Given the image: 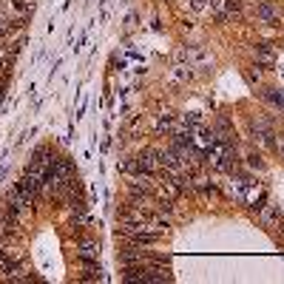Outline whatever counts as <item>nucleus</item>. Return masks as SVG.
I'll use <instances>...</instances> for the list:
<instances>
[{
  "instance_id": "nucleus-4",
  "label": "nucleus",
  "mask_w": 284,
  "mask_h": 284,
  "mask_svg": "<svg viewBox=\"0 0 284 284\" xmlns=\"http://www.w3.org/2000/svg\"><path fill=\"white\" fill-rule=\"evenodd\" d=\"M264 100L278 105V108H284V91L281 88H264Z\"/></svg>"
},
{
  "instance_id": "nucleus-7",
  "label": "nucleus",
  "mask_w": 284,
  "mask_h": 284,
  "mask_svg": "<svg viewBox=\"0 0 284 284\" xmlns=\"http://www.w3.org/2000/svg\"><path fill=\"white\" fill-rule=\"evenodd\" d=\"M247 162H250V165H253V168H261V159H259V157H256V154H253V157H247Z\"/></svg>"
},
{
  "instance_id": "nucleus-1",
  "label": "nucleus",
  "mask_w": 284,
  "mask_h": 284,
  "mask_svg": "<svg viewBox=\"0 0 284 284\" xmlns=\"http://www.w3.org/2000/svg\"><path fill=\"white\" fill-rule=\"evenodd\" d=\"M205 162H210L213 168H219V171H228L230 165H233V159H236V154H233V148H230L228 142H213V148L205 151Z\"/></svg>"
},
{
  "instance_id": "nucleus-5",
  "label": "nucleus",
  "mask_w": 284,
  "mask_h": 284,
  "mask_svg": "<svg viewBox=\"0 0 284 284\" xmlns=\"http://www.w3.org/2000/svg\"><path fill=\"white\" fill-rule=\"evenodd\" d=\"M256 60H259V63H273V46H270V43L256 46Z\"/></svg>"
},
{
  "instance_id": "nucleus-3",
  "label": "nucleus",
  "mask_w": 284,
  "mask_h": 284,
  "mask_svg": "<svg viewBox=\"0 0 284 284\" xmlns=\"http://www.w3.org/2000/svg\"><path fill=\"white\" fill-rule=\"evenodd\" d=\"M80 256H83V259H97V256H100V245H97V242H83V245H80Z\"/></svg>"
},
{
  "instance_id": "nucleus-8",
  "label": "nucleus",
  "mask_w": 284,
  "mask_h": 284,
  "mask_svg": "<svg viewBox=\"0 0 284 284\" xmlns=\"http://www.w3.org/2000/svg\"><path fill=\"white\" fill-rule=\"evenodd\" d=\"M193 3V9H205V0H190Z\"/></svg>"
},
{
  "instance_id": "nucleus-2",
  "label": "nucleus",
  "mask_w": 284,
  "mask_h": 284,
  "mask_svg": "<svg viewBox=\"0 0 284 284\" xmlns=\"http://www.w3.org/2000/svg\"><path fill=\"white\" fill-rule=\"evenodd\" d=\"M256 15H259L261 20H273V17H276V6H273L270 0H261L259 6H256Z\"/></svg>"
},
{
  "instance_id": "nucleus-6",
  "label": "nucleus",
  "mask_w": 284,
  "mask_h": 284,
  "mask_svg": "<svg viewBox=\"0 0 284 284\" xmlns=\"http://www.w3.org/2000/svg\"><path fill=\"white\" fill-rule=\"evenodd\" d=\"M100 281V278H103V270L100 267H86V273H83V281Z\"/></svg>"
}]
</instances>
